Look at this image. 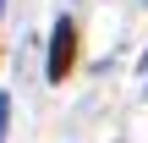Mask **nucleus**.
I'll return each instance as SVG.
<instances>
[{
    "label": "nucleus",
    "mask_w": 148,
    "mask_h": 143,
    "mask_svg": "<svg viewBox=\"0 0 148 143\" xmlns=\"http://www.w3.org/2000/svg\"><path fill=\"white\" fill-rule=\"evenodd\" d=\"M5 121H11V99L0 94V143H5Z\"/></svg>",
    "instance_id": "2"
},
{
    "label": "nucleus",
    "mask_w": 148,
    "mask_h": 143,
    "mask_svg": "<svg viewBox=\"0 0 148 143\" xmlns=\"http://www.w3.org/2000/svg\"><path fill=\"white\" fill-rule=\"evenodd\" d=\"M0 6H5V0H0Z\"/></svg>",
    "instance_id": "3"
},
{
    "label": "nucleus",
    "mask_w": 148,
    "mask_h": 143,
    "mask_svg": "<svg viewBox=\"0 0 148 143\" xmlns=\"http://www.w3.org/2000/svg\"><path fill=\"white\" fill-rule=\"evenodd\" d=\"M71 66H77V22H71V17H55V28H49V61H44V77H49V83H66V77H71Z\"/></svg>",
    "instance_id": "1"
}]
</instances>
